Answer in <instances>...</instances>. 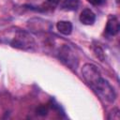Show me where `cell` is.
Masks as SVG:
<instances>
[{
  "mask_svg": "<svg viewBox=\"0 0 120 120\" xmlns=\"http://www.w3.org/2000/svg\"><path fill=\"white\" fill-rule=\"evenodd\" d=\"M90 86L106 102H109V103L114 102V100L116 98L115 91H114L113 87L109 83V82L107 80H105L104 78H102V76H100Z\"/></svg>",
  "mask_w": 120,
  "mask_h": 120,
  "instance_id": "6da1fadb",
  "label": "cell"
},
{
  "mask_svg": "<svg viewBox=\"0 0 120 120\" xmlns=\"http://www.w3.org/2000/svg\"><path fill=\"white\" fill-rule=\"evenodd\" d=\"M13 48L23 51H34L36 48V41L33 37L24 31H17L13 39L10 41Z\"/></svg>",
  "mask_w": 120,
  "mask_h": 120,
  "instance_id": "7a4b0ae2",
  "label": "cell"
},
{
  "mask_svg": "<svg viewBox=\"0 0 120 120\" xmlns=\"http://www.w3.org/2000/svg\"><path fill=\"white\" fill-rule=\"evenodd\" d=\"M58 56L60 61L71 69H76L79 65V58L71 47L65 44L59 49Z\"/></svg>",
  "mask_w": 120,
  "mask_h": 120,
  "instance_id": "3957f363",
  "label": "cell"
},
{
  "mask_svg": "<svg viewBox=\"0 0 120 120\" xmlns=\"http://www.w3.org/2000/svg\"><path fill=\"white\" fill-rule=\"evenodd\" d=\"M82 75L89 85H92L101 76L98 68L95 65L90 64V63H86L82 66Z\"/></svg>",
  "mask_w": 120,
  "mask_h": 120,
  "instance_id": "277c9868",
  "label": "cell"
},
{
  "mask_svg": "<svg viewBox=\"0 0 120 120\" xmlns=\"http://www.w3.org/2000/svg\"><path fill=\"white\" fill-rule=\"evenodd\" d=\"M119 29H120L119 20L115 16H111L108 19L107 23H106V27H105L106 34L109 36H115L118 34Z\"/></svg>",
  "mask_w": 120,
  "mask_h": 120,
  "instance_id": "5b68a950",
  "label": "cell"
},
{
  "mask_svg": "<svg viewBox=\"0 0 120 120\" xmlns=\"http://www.w3.org/2000/svg\"><path fill=\"white\" fill-rule=\"evenodd\" d=\"M80 22L85 25H91L96 21V14L89 8L83 9L80 14Z\"/></svg>",
  "mask_w": 120,
  "mask_h": 120,
  "instance_id": "8992f818",
  "label": "cell"
},
{
  "mask_svg": "<svg viewBox=\"0 0 120 120\" xmlns=\"http://www.w3.org/2000/svg\"><path fill=\"white\" fill-rule=\"evenodd\" d=\"M56 28L61 34L68 36L72 32V23L68 21H59L56 23Z\"/></svg>",
  "mask_w": 120,
  "mask_h": 120,
  "instance_id": "52a82bcc",
  "label": "cell"
},
{
  "mask_svg": "<svg viewBox=\"0 0 120 120\" xmlns=\"http://www.w3.org/2000/svg\"><path fill=\"white\" fill-rule=\"evenodd\" d=\"M80 6V0H64L61 8L66 11H73L76 10Z\"/></svg>",
  "mask_w": 120,
  "mask_h": 120,
  "instance_id": "ba28073f",
  "label": "cell"
},
{
  "mask_svg": "<svg viewBox=\"0 0 120 120\" xmlns=\"http://www.w3.org/2000/svg\"><path fill=\"white\" fill-rule=\"evenodd\" d=\"M60 1L61 0H46L45 3L43 4V6L45 7L44 8H46V9H53L55 7L58 6Z\"/></svg>",
  "mask_w": 120,
  "mask_h": 120,
  "instance_id": "9c48e42d",
  "label": "cell"
},
{
  "mask_svg": "<svg viewBox=\"0 0 120 120\" xmlns=\"http://www.w3.org/2000/svg\"><path fill=\"white\" fill-rule=\"evenodd\" d=\"M120 118V111L118 108H113L111 112L109 113L108 119H112V120H119Z\"/></svg>",
  "mask_w": 120,
  "mask_h": 120,
  "instance_id": "30bf717a",
  "label": "cell"
},
{
  "mask_svg": "<svg viewBox=\"0 0 120 120\" xmlns=\"http://www.w3.org/2000/svg\"><path fill=\"white\" fill-rule=\"evenodd\" d=\"M48 108L46 106H39L38 109H37V113L38 115H41V116H44V115H47L48 113Z\"/></svg>",
  "mask_w": 120,
  "mask_h": 120,
  "instance_id": "8fae6325",
  "label": "cell"
},
{
  "mask_svg": "<svg viewBox=\"0 0 120 120\" xmlns=\"http://www.w3.org/2000/svg\"><path fill=\"white\" fill-rule=\"evenodd\" d=\"M87 1L94 6H99V5H102L106 0H87Z\"/></svg>",
  "mask_w": 120,
  "mask_h": 120,
  "instance_id": "7c38bea8",
  "label": "cell"
}]
</instances>
